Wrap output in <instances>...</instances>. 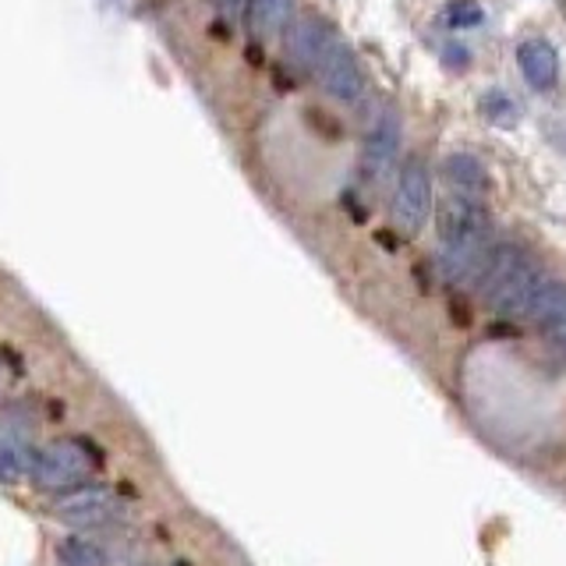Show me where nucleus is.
Returning <instances> with one entry per match:
<instances>
[{
	"label": "nucleus",
	"mask_w": 566,
	"mask_h": 566,
	"mask_svg": "<svg viewBox=\"0 0 566 566\" xmlns=\"http://www.w3.org/2000/svg\"><path fill=\"white\" fill-rule=\"evenodd\" d=\"M436 227H439L442 244H464V241L489 238V209L478 195L453 188L450 195H442Z\"/></svg>",
	"instance_id": "obj_4"
},
{
	"label": "nucleus",
	"mask_w": 566,
	"mask_h": 566,
	"mask_svg": "<svg viewBox=\"0 0 566 566\" xmlns=\"http://www.w3.org/2000/svg\"><path fill=\"white\" fill-rule=\"evenodd\" d=\"M248 8H252V0H220V11H223L227 22H238Z\"/></svg>",
	"instance_id": "obj_15"
},
{
	"label": "nucleus",
	"mask_w": 566,
	"mask_h": 566,
	"mask_svg": "<svg viewBox=\"0 0 566 566\" xmlns=\"http://www.w3.org/2000/svg\"><path fill=\"white\" fill-rule=\"evenodd\" d=\"M53 517L71 524V527H99L120 517V500L106 489H78L57 500Z\"/></svg>",
	"instance_id": "obj_6"
},
{
	"label": "nucleus",
	"mask_w": 566,
	"mask_h": 566,
	"mask_svg": "<svg viewBox=\"0 0 566 566\" xmlns=\"http://www.w3.org/2000/svg\"><path fill=\"white\" fill-rule=\"evenodd\" d=\"M542 270L538 262L531 259L521 244H500L492 255V265L489 273L478 283V291H482L485 305L500 315H510V318H527L531 312V301L542 291Z\"/></svg>",
	"instance_id": "obj_1"
},
{
	"label": "nucleus",
	"mask_w": 566,
	"mask_h": 566,
	"mask_svg": "<svg viewBox=\"0 0 566 566\" xmlns=\"http://www.w3.org/2000/svg\"><path fill=\"white\" fill-rule=\"evenodd\" d=\"M88 468L93 464H88V457L78 442H50L46 450L35 453L32 478H35V485H43V489H71L88 474Z\"/></svg>",
	"instance_id": "obj_5"
},
{
	"label": "nucleus",
	"mask_w": 566,
	"mask_h": 566,
	"mask_svg": "<svg viewBox=\"0 0 566 566\" xmlns=\"http://www.w3.org/2000/svg\"><path fill=\"white\" fill-rule=\"evenodd\" d=\"M32 464H35V457L25 450V442L14 439L11 432H0V485L25 482Z\"/></svg>",
	"instance_id": "obj_11"
},
{
	"label": "nucleus",
	"mask_w": 566,
	"mask_h": 566,
	"mask_svg": "<svg viewBox=\"0 0 566 566\" xmlns=\"http://www.w3.org/2000/svg\"><path fill=\"white\" fill-rule=\"evenodd\" d=\"M432 209V174L424 159L411 156L397 177V191L389 199V220L400 234H418Z\"/></svg>",
	"instance_id": "obj_2"
},
{
	"label": "nucleus",
	"mask_w": 566,
	"mask_h": 566,
	"mask_svg": "<svg viewBox=\"0 0 566 566\" xmlns=\"http://www.w3.org/2000/svg\"><path fill=\"white\" fill-rule=\"evenodd\" d=\"M291 8H294V0H252V29L259 35H273L280 29H287L291 22Z\"/></svg>",
	"instance_id": "obj_12"
},
{
	"label": "nucleus",
	"mask_w": 566,
	"mask_h": 566,
	"mask_svg": "<svg viewBox=\"0 0 566 566\" xmlns=\"http://www.w3.org/2000/svg\"><path fill=\"white\" fill-rule=\"evenodd\" d=\"M397 153H400V120H397V114H386L376 128L365 135V146H361L365 181L382 185L386 174L394 170V164H397Z\"/></svg>",
	"instance_id": "obj_7"
},
{
	"label": "nucleus",
	"mask_w": 566,
	"mask_h": 566,
	"mask_svg": "<svg viewBox=\"0 0 566 566\" xmlns=\"http://www.w3.org/2000/svg\"><path fill=\"white\" fill-rule=\"evenodd\" d=\"M442 18H447L450 29H474V25H482L485 11L478 0H453V4H447V11H442Z\"/></svg>",
	"instance_id": "obj_14"
},
{
	"label": "nucleus",
	"mask_w": 566,
	"mask_h": 566,
	"mask_svg": "<svg viewBox=\"0 0 566 566\" xmlns=\"http://www.w3.org/2000/svg\"><path fill=\"white\" fill-rule=\"evenodd\" d=\"M308 71L323 82L329 96L344 99V103H354L365 93V71H361L358 57H354V50L336 40V35H329V40L318 46Z\"/></svg>",
	"instance_id": "obj_3"
},
{
	"label": "nucleus",
	"mask_w": 566,
	"mask_h": 566,
	"mask_svg": "<svg viewBox=\"0 0 566 566\" xmlns=\"http://www.w3.org/2000/svg\"><path fill=\"white\" fill-rule=\"evenodd\" d=\"M57 559H61V566H111L103 548L85 538H64L57 545Z\"/></svg>",
	"instance_id": "obj_13"
},
{
	"label": "nucleus",
	"mask_w": 566,
	"mask_h": 566,
	"mask_svg": "<svg viewBox=\"0 0 566 566\" xmlns=\"http://www.w3.org/2000/svg\"><path fill=\"white\" fill-rule=\"evenodd\" d=\"M517 61H521V71L531 88H553L559 82V53L548 40H527L521 50H517Z\"/></svg>",
	"instance_id": "obj_9"
},
{
	"label": "nucleus",
	"mask_w": 566,
	"mask_h": 566,
	"mask_svg": "<svg viewBox=\"0 0 566 566\" xmlns=\"http://www.w3.org/2000/svg\"><path fill=\"white\" fill-rule=\"evenodd\" d=\"M442 170H447L450 188L468 191V195H478V199H485V195H489V174H485V167L478 164L474 156L457 153V156L447 159V167H442Z\"/></svg>",
	"instance_id": "obj_10"
},
{
	"label": "nucleus",
	"mask_w": 566,
	"mask_h": 566,
	"mask_svg": "<svg viewBox=\"0 0 566 566\" xmlns=\"http://www.w3.org/2000/svg\"><path fill=\"white\" fill-rule=\"evenodd\" d=\"M527 318L553 333V340L566 350V283L545 280L542 291L535 294V301H531Z\"/></svg>",
	"instance_id": "obj_8"
}]
</instances>
